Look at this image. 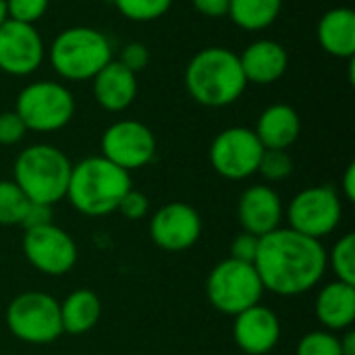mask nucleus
I'll return each instance as SVG.
<instances>
[{
	"mask_svg": "<svg viewBox=\"0 0 355 355\" xmlns=\"http://www.w3.org/2000/svg\"><path fill=\"white\" fill-rule=\"evenodd\" d=\"M327 250L322 241L293 229H275L260 237L254 268L264 291L295 297L314 289L327 272Z\"/></svg>",
	"mask_w": 355,
	"mask_h": 355,
	"instance_id": "nucleus-1",
	"label": "nucleus"
},
{
	"mask_svg": "<svg viewBox=\"0 0 355 355\" xmlns=\"http://www.w3.org/2000/svg\"><path fill=\"white\" fill-rule=\"evenodd\" d=\"M185 87L202 106L225 108L235 104L248 87L239 54L223 46L196 52L185 67Z\"/></svg>",
	"mask_w": 355,
	"mask_h": 355,
	"instance_id": "nucleus-2",
	"label": "nucleus"
},
{
	"mask_svg": "<svg viewBox=\"0 0 355 355\" xmlns=\"http://www.w3.org/2000/svg\"><path fill=\"white\" fill-rule=\"evenodd\" d=\"M133 187L131 175L104 156H89L73 164L67 198L85 216L116 212L123 196Z\"/></svg>",
	"mask_w": 355,
	"mask_h": 355,
	"instance_id": "nucleus-3",
	"label": "nucleus"
},
{
	"mask_svg": "<svg viewBox=\"0 0 355 355\" xmlns=\"http://www.w3.org/2000/svg\"><path fill=\"white\" fill-rule=\"evenodd\" d=\"M46 58L58 77L89 81L112 60V44L100 29L75 25L52 40L46 48Z\"/></svg>",
	"mask_w": 355,
	"mask_h": 355,
	"instance_id": "nucleus-4",
	"label": "nucleus"
},
{
	"mask_svg": "<svg viewBox=\"0 0 355 355\" xmlns=\"http://www.w3.org/2000/svg\"><path fill=\"white\" fill-rule=\"evenodd\" d=\"M71 168L73 164L62 150L50 144H33L17 156L12 181L29 202L54 206L67 198Z\"/></svg>",
	"mask_w": 355,
	"mask_h": 355,
	"instance_id": "nucleus-5",
	"label": "nucleus"
},
{
	"mask_svg": "<svg viewBox=\"0 0 355 355\" xmlns=\"http://www.w3.org/2000/svg\"><path fill=\"white\" fill-rule=\"evenodd\" d=\"M15 112L27 131L54 133L73 121L75 98L71 89L58 81H33L19 92Z\"/></svg>",
	"mask_w": 355,
	"mask_h": 355,
	"instance_id": "nucleus-6",
	"label": "nucleus"
},
{
	"mask_svg": "<svg viewBox=\"0 0 355 355\" xmlns=\"http://www.w3.org/2000/svg\"><path fill=\"white\" fill-rule=\"evenodd\" d=\"M206 295L214 310L227 316H237L260 304L264 287L254 264L227 258L210 270L206 279Z\"/></svg>",
	"mask_w": 355,
	"mask_h": 355,
	"instance_id": "nucleus-7",
	"label": "nucleus"
},
{
	"mask_svg": "<svg viewBox=\"0 0 355 355\" xmlns=\"http://www.w3.org/2000/svg\"><path fill=\"white\" fill-rule=\"evenodd\" d=\"M6 327L23 343H54L62 335L60 304L42 291L19 293L6 308Z\"/></svg>",
	"mask_w": 355,
	"mask_h": 355,
	"instance_id": "nucleus-8",
	"label": "nucleus"
},
{
	"mask_svg": "<svg viewBox=\"0 0 355 355\" xmlns=\"http://www.w3.org/2000/svg\"><path fill=\"white\" fill-rule=\"evenodd\" d=\"M343 216V204L339 193L331 185H316L302 189L289 204L287 218L289 229L312 237L322 239L331 235Z\"/></svg>",
	"mask_w": 355,
	"mask_h": 355,
	"instance_id": "nucleus-9",
	"label": "nucleus"
},
{
	"mask_svg": "<svg viewBox=\"0 0 355 355\" xmlns=\"http://www.w3.org/2000/svg\"><path fill=\"white\" fill-rule=\"evenodd\" d=\"M264 146L250 127H229L210 144L212 168L229 181H243L258 173Z\"/></svg>",
	"mask_w": 355,
	"mask_h": 355,
	"instance_id": "nucleus-10",
	"label": "nucleus"
},
{
	"mask_svg": "<svg viewBox=\"0 0 355 355\" xmlns=\"http://www.w3.org/2000/svg\"><path fill=\"white\" fill-rule=\"evenodd\" d=\"M100 150L106 160L131 173L148 166L156 156V135L139 121L123 119L106 127L100 139Z\"/></svg>",
	"mask_w": 355,
	"mask_h": 355,
	"instance_id": "nucleus-11",
	"label": "nucleus"
},
{
	"mask_svg": "<svg viewBox=\"0 0 355 355\" xmlns=\"http://www.w3.org/2000/svg\"><path fill=\"white\" fill-rule=\"evenodd\" d=\"M23 254L35 270L48 277H62L77 264V243L54 223L27 229Z\"/></svg>",
	"mask_w": 355,
	"mask_h": 355,
	"instance_id": "nucleus-12",
	"label": "nucleus"
},
{
	"mask_svg": "<svg viewBox=\"0 0 355 355\" xmlns=\"http://www.w3.org/2000/svg\"><path fill=\"white\" fill-rule=\"evenodd\" d=\"M46 58V44L35 25L6 19L0 25V71L12 77L35 73Z\"/></svg>",
	"mask_w": 355,
	"mask_h": 355,
	"instance_id": "nucleus-13",
	"label": "nucleus"
},
{
	"mask_svg": "<svg viewBox=\"0 0 355 355\" xmlns=\"http://www.w3.org/2000/svg\"><path fill=\"white\" fill-rule=\"evenodd\" d=\"M202 235L200 212L185 202H168L150 220L152 241L166 252H185Z\"/></svg>",
	"mask_w": 355,
	"mask_h": 355,
	"instance_id": "nucleus-14",
	"label": "nucleus"
},
{
	"mask_svg": "<svg viewBox=\"0 0 355 355\" xmlns=\"http://www.w3.org/2000/svg\"><path fill=\"white\" fill-rule=\"evenodd\" d=\"M233 339L248 355L270 354L281 341V320L266 306H252L233 316Z\"/></svg>",
	"mask_w": 355,
	"mask_h": 355,
	"instance_id": "nucleus-15",
	"label": "nucleus"
},
{
	"mask_svg": "<svg viewBox=\"0 0 355 355\" xmlns=\"http://www.w3.org/2000/svg\"><path fill=\"white\" fill-rule=\"evenodd\" d=\"M237 218L245 233L264 237L281 227L283 202L279 193L268 185L248 187L237 202Z\"/></svg>",
	"mask_w": 355,
	"mask_h": 355,
	"instance_id": "nucleus-16",
	"label": "nucleus"
},
{
	"mask_svg": "<svg viewBox=\"0 0 355 355\" xmlns=\"http://www.w3.org/2000/svg\"><path fill=\"white\" fill-rule=\"evenodd\" d=\"M241 71L248 83L272 85L289 69V52L277 40H256L239 54Z\"/></svg>",
	"mask_w": 355,
	"mask_h": 355,
	"instance_id": "nucleus-17",
	"label": "nucleus"
},
{
	"mask_svg": "<svg viewBox=\"0 0 355 355\" xmlns=\"http://www.w3.org/2000/svg\"><path fill=\"white\" fill-rule=\"evenodd\" d=\"M94 98L108 112L127 110L137 98V75L125 69L119 60H110L94 79Z\"/></svg>",
	"mask_w": 355,
	"mask_h": 355,
	"instance_id": "nucleus-18",
	"label": "nucleus"
},
{
	"mask_svg": "<svg viewBox=\"0 0 355 355\" xmlns=\"http://www.w3.org/2000/svg\"><path fill=\"white\" fill-rule=\"evenodd\" d=\"M314 312L318 322L331 333L352 329L355 320V285L343 281L327 283L316 295Z\"/></svg>",
	"mask_w": 355,
	"mask_h": 355,
	"instance_id": "nucleus-19",
	"label": "nucleus"
},
{
	"mask_svg": "<svg viewBox=\"0 0 355 355\" xmlns=\"http://www.w3.org/2000/svg\"><path fill=\"white\" fill-rule=\"evenodd\" d=\"M302 131L300 114L289 104H270L258 116L254 133L258 135L264 150H289Z\"/></svg>",
	"mask_w": 355,
	"mask_h": 355,
	"instance_id": "nucleus-20",
	"label": "nucleus"
},
{
	"mask_svg": "<svg viewBox=\"0 0 355 355\" xmlns=\"http://www.w3.org/2000/svg\"><path fill=\"white\" fill-rule=\"evenodd\" d=\"M322 50L335 58L352 60L355 56V12L349 6H335L322 15L316 27Z\"/></svg>",
	"mask_w": 355,
	"mask_h": 355,
	"instance_id": "nucleus-21",
	"label": "nucleus"
},
{
	"mask_svg": "<svg viewBox=\"0 0 355 355\" xmlns=\"http://www.w3.org/2000/svg\"><path fill=\"white\" fill-rule=\"evenodd\" d=\"M102 314L100 297L89 289H77L67 295L60 304V322L62 333L69 335H83L92 331Z\"/></svg>",
	"mask_w": 355,
	"mask_h": 355,
	"instance_id": "nucleus-22",
	"label": "nucleus"
},
{
	"mask_svg": "<svg viewBox=\"0 0 355 355\" xmlns=\"http://www.w3.org/2000/svg\"><path fill=\"white\" fill-rule=\"evenodd\" d=\"M283 8V0H229L227 17L245 31H262L270 27Z\"/></svg>",
	"mask_w": 355,
	"mask_h": 355,
	"instance_id": "nucleus-23",
	"label": "nucleus"
},
{
	"mask_svg": "<svg viewBox=\"0 0 355 355\" xmlns=\"http://www.w3.org/2000/svg\"><path fill=\"white\" fill-rule=\"evenodd\" d=\"M327 266L333 268L337 281L355 285V235L345 233L327 254Z\"/></svg>",
	"mask_w": 355,
	"mask_h": 355,
	"instance_id": "nucleus-24",
	"label": "nucleus"
},
{
	"mask_svg": "<svg viewBox=\"0 0 355 355\" xmlns=\"http://www.w3.org/2000/svg\"><path fill=\"white\" fill-rule=\"evenodd\" d=\"M27 206H29V200L15 181H0V225L2 227L21 225V218Z\"/></svg>",
	"mask_w": 355,
	"mask_h": 355,
	"instance_id": "nucleus-25",
	"label": "nucleus"
},
{
	"mask_svg": "<svg viewBox=\"0 0 355 355\" xmlns=\"http://www.w3.org/2000/svg\"><path fill=\"white\" fill-rule=\"evenodd\" d=\"M112 4L125 19L135 23H150L164 17L171 10L173 0H112Z\"/></svg>",
	"mask_w": 355,
	"mask_h": 355,
	"instance_id": "nucleus-26",
	"label": "nucleus"
},
{
	"mask_svg": "<svg viewBox=\"0 0 355 355\" xmlns=\"http://www.w3.org/2000/svg\"><path fill=\"white\" fill-rule=\"evenodd\" d=\"M258 173L272 183L285 181L293 173V160L287 150H264L258 164Z\"/></svg>",
	"mask_w": 355,
	"mask_h": 355,
	"instance_id": "nucleus-27",
	"label": "nucleus"
},
{
	"mask_svg": "<svg viewBox=\"0 0 355 355\" xmlns=\"http://www.w3.org/2000/svg\"><path fill=\"white\" fill-rule=\"evenodd\" d=\"M295 355H341L339 337L331 331H312L300 339Z\"/></svg>",
	"mask_w": 355,
	"mask_h": 355,
	"instance_id": "nucleus-28",
	"label": "nucleus"
},
{
	"mask_svg": "<svg viewBox=\"0 0 355 355\" xmlns=\"http://www.w3.org/2000/svg\"><path fill=\"white\" fill-rule=\"evenodd\" d=\"M4 4L8 19L35 25V21H40L46 15L50 0H4Z\"/></svg>",
	"mask_w": 355,
	"mask_h": 355,
	"instance_id": "nucleus-29",
	"label": "nucleus"
},
{
	"mask_svg": "<svg viewBox=\"0 0 355 355\" xmlns=\"http://www.w3.org/2000/svg\"><path fill=\"white\" fill-rule=\"evenodd\" d=\"M119 62L125 69H129L131 73L137 75L139 71H144L148 67V62H150V50L141 42H129L127 46H123V50L119 54Z\"/></svg>",
	"mask_w": 355,
	"mask_h": 355,
	"instance_id": "nucleus-30",
	"label": "nucleus"
},
{
	"mask_svg": "<svg viewBox=\"0 0 355 355\" xmlns=\"http://www.w3.org/2000/svg\"><path fill=\"white\" fill-rule=\"evenodd\" d=\"M27 129L15 110L0 112V146H15L25 137Z\"/></svg>",
	"mask_w": 355,
	"mask_h": 355,
	"instance_id": "nucleus-31",
	"label": "nucleus"
},
{
	"mask_svg": "<svg viewBox=\"0 0 355 355\" xmlns=\"http://www.w3.org/2000/svg\"><path fill=\"white\" fill-rule=\"evenodd\" d=\"M148 208H150V202H148V198L141 193V191H137V189H129L125 196H123V200H121V204H119V212L125 216V218H129V220H139V218H144L146 214H148Z\"/></svg>",
	"mask_w": 355,
	"mask_h": 355,
	"instance_id": "nucleus-32",
	"label": "nucleus"
},
{
	"mask_svg": "<svg viewBox=\"0 0 355 355\" xmlns=\"http://www.w3.org/2000/svg\"><path fill=\"white\" fill-rule=\"evenodd\" d=\"M258 245H260V237L252 235V233H239L233 241H231V256L233 260H239V262H248V264H254L256 260V254H258Z\"/></svg>",
	"mask_w": 355,
	"mask_h": 355,
	"instance_id": "nucleus-33",
	"label": "nucleus"
},
{
	"mask_svg": "<svg viewBox=\"0 0 355 355\" xmlns=\"http://www.w3.org/2000/svg\"><path fill=\"white\" fill-rule=\"evenodd\" d=\"M52 223V206L48 204H37V202H29L23 218H21V227L27 229H35V227H44Z\"/></svg>",
	"mask_w": 355,
	"mask_h": 355,
	"instance_id": "nucleus-34",
	"label": "nucleus"
},
{
	"mask_svg": "<svg viewBox=\"0 0 355 355\" xmlns=\"http://www.w3.org/2000/svg\"><path fill=\"white\" fill-rule=\"evenodd\" d=\"M193 8L208 17V19H220L229 12V0H191Z\"/></svg>",
	"mask_w": 355,
	"mask_h": 355,
	"instance_id": "nucleus-35",
	"label": "nucleus"
},
{
	"mask_svg": "<svg viewBox=\"0 0 355 355\" xmlns=\"http://www.w3.org/2000/svg\"><path fill=\"white\" fill-rule=\"evenodd\" d=\"M341 191L345 196L347 202H355V164L349 162L345 173H343V179H341Z\"/></svg>",
	"mask_w": 355,
	"mask_h": 355,
	"instance_id": "nucleus-36",
	"label": "nucleus"
},
{
	"mask_svg": "<svg viewBox=\"0 0 355 355\" xmlns=\"http://www.w3.org/2000/svg\"><path fill=\"white\" fill-rule=\"evenodd\" d=\"M341 355H355V331L347 329L343 331V337H339Z\"/></svg>",
	"mask_w": 355,
	"mask_h": 355,
	"instance_id": "nucleus-37",
	"label": "nucleus"
},
{
	"mask_svg": "<svg viewBox=\"0 0 355 355\" xmlns=\"http://www.w3.org/2000/svg\"><path fill=\"white\" fill-rule=\"evenodd\" d=\"M6 19H8V15H6V4H4V0H0V25H2Z\"/></svg>",
	"mask_w": 355,
	"mask_h": 355,
	"instance_id": "nucleus-38",
	"label": "nucleus"
}]
</instances>
